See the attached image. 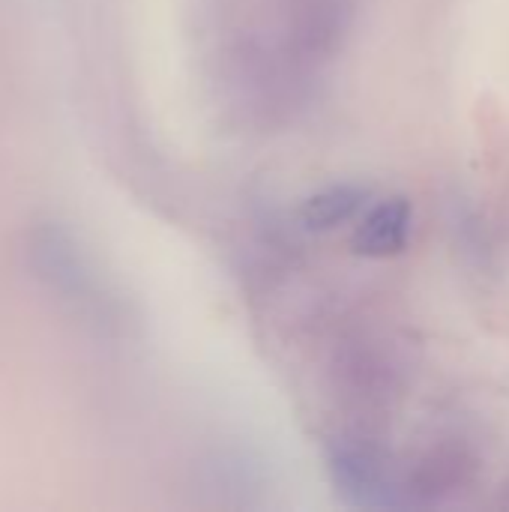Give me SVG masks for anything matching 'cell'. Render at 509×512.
Here are the masks:
<instances>
[{"label": "cell", "mask_w": 509, "mask_h": 512, "mask_svg": "<svg viewBox=\"0 0 509 512\" xmlns=\"http://www.w3.org/2000/svg\"><path fill=\"white\" fill-rule=\"evenodd\" d=\"M411 234V204L405 198H387L366 210L354 228V249L366 258L399 255Z\"/></svg>", "instance_id": "obj_1"}, {"label": "cell", "mask_w": 509, "mask_h": 512, "mask_svg": "<svg viewBox=\"0 0 509 512\" xmlns=\"http://www.w3.org/2000/svg\"><path fill=\"white\" fill-rule=\"evenodd\" d=\"M333 474L342 495L357 507H387L390 501V480L384 465L375 453L363 447H342L333 456Z\"/></svg>", "instance_id": "obj_2"}, {"label": "cell", "mask_w": 509, "mask_h": 512, "mask_svg": "<svg viewBox=\"0 0 509 512\" xmlns=\"http://www.w3.org/2000/svg\"><path fill=\"white\" fill-rule=\"evenodd\" d=\"M366 204V189L351 186V183H339V186H327L321 192H315L306 204H303V225L309 231H333L345 222H351Z\"/></svg>", "instance_id": "obj_3"}]
</instances>
